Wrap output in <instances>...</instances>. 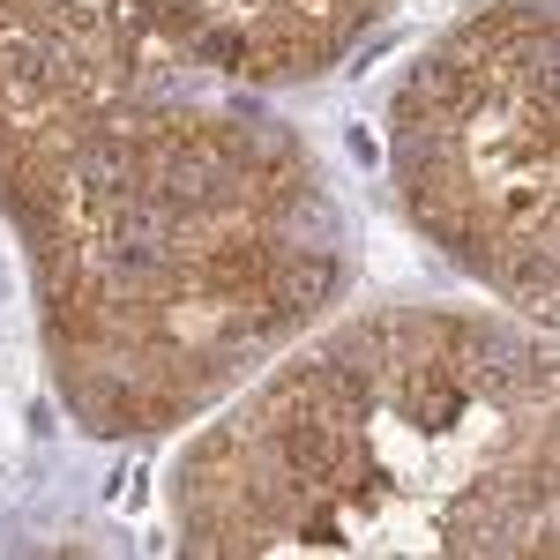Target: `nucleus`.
<instances>
[{"label": "nucleus", "mask_w": 560, "mask_h": 560, "mask_svg": "<svg viewBox=\"0 0 560 560\" xmlns=\"http://www.w3.org/2000/svg\"><path fill=\"white\" fill-rule=\"evenodd\" d=\"M195 553H553V382L478 322H366L187 464Z\"/></svg>", "instance_id": "obj_1"}, {"label": "nucleus", "mask_w": 560, "mask_h": 560, "mask_svg": "<svg viewBox=\"0 0 560 560\" xmlns=\"http://www.w3.org/2000/svg\"><path fill=\"white\" fill-rule=\"evenodd\" d=\"M396 173L448 255L553 322V0H501L411 75Z\"/></svg>", "instance_id": "obj_2"}]
</instances>
